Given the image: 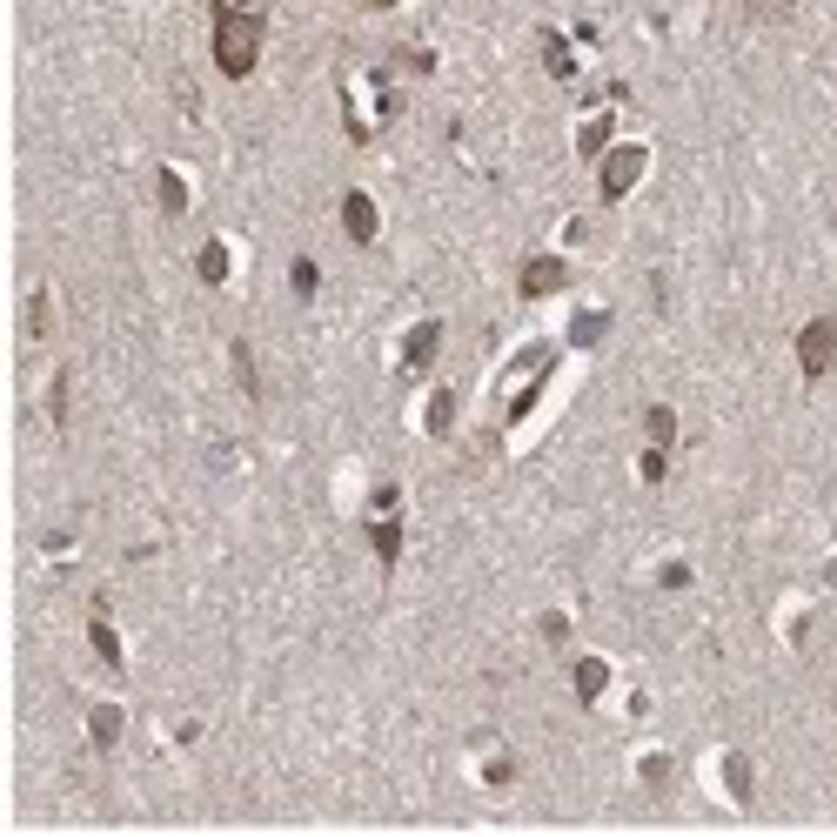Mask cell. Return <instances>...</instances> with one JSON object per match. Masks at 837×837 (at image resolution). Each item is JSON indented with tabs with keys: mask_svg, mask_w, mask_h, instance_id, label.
I'll return each instance as SVG.
<instances>
[{
	"mask_svg": "<svg viewBox=\"0 0 837 837\" xmlns=\"http://www.w3.org/2000/svg\"><path fill=\"white\" fill-rule=\"evenodd\" d=\"M255 54H262V14H248V7H221L215 14V67L228 74V81H242V74H255Z\"/></svg>",
	"mask_w": 837,
	"mask_h": 837,
	"instance_id": "1",
	"label": "cell"
},
{
	"mask_svg": "<svg viewBox=\"0 0 837 837\" xmlns=\"http://www.w3.org/2000/svg\"><path fill=\"white\" fill-rule=\"evenodd\" d=\"M797 362H804V375H824L837 362V322H831V315L804 322V335H797Z\"/></svg>",
	"mask_w": 837,
	"mask_h": 837,
	"instance_id": "2",
	"label": "cell"
},
{
	"mask_svg": "<svg viewBox=\"0 0 837 837\" xmlns=\"http://www.w3.org/2000/svg\"><path fill=\"white\" fill-rule=\"evenodd\" d=\"M643 175V148H617V155L603 161V195L617 201V195H630V181Z\"/></svg>",
	"mask_w": 837,
	"mask_h": 837,
	"instance_id": "3",
	"label": "cell"
},
{
	"mask_svg": "<svg viewBox=\"0 0 837 837\" xmlns=\"http://www.w3.org/2000/svg\"><path fill=\"white\" fill-rule=\"evenodd\" d=\"M442 349V322H416L409 329V349H402V369H429Z\"/></svg>",
	"mask_w": 837,
	"mask_h": 837,
	"instance_id": "4",
	"label": "cell"
},
{
	"mask_svg": "<svg viewBox=\"0 0 837 837\" xmlns=\"http://www.w3.org/2000/svg\"><path fill=\"white\" fill-rule=\"evenodd\" d=\"M342 228H349V242H375V201L362 188L342 195Z\"/></svg>",
	"mask_w": 837,
	"mask_h": 837,
	"instance_id": "5",
	"label": "cell"
},
{
	"mask_svg": "<svg viewBox=\"0 0 837 837\" xmlns=\"http://www.w3.org/2000/svg\"><path fill=\"white\" fill-rule=\"evenodd\" d=\"M563 288V262L556 255H536V262H523V295L536 302V295H556Z\"/></svg>",
	"mask_w": 837,
	"mask_h": 837,
	"instance_id": "6",
	"label": "cell"
},
{
	"mask_svg": "<svg viewBox=\"0 0 837 837\" xmlns=\"http://www.w3.org/2000/svg\"><path fill=\"white\" fill-rule=\"evenodd\" d=\"M603 683H610L603 657H583V663H576V697H583V704H596V697H603Z\"/></svg>",
	"mask_w": 837,
	"mask_h": 837,
	"instance_id": "7",
	"label": "cell"
},
{
	"mask_svg": "<svg viewBox=\"0 0 837 837\" xmlns=\"http://www.w3.org/2000/svg\"><path fill=\"white\" fill-rule=\"evenodd\" d=\"M88 730H94V744H114V737H121V710H114V704H94Z\"/></svg>",
	"mask_w": 837,
	"mask_h": 837,
	"instance_id": "8",
	"label": "cell"
},
{
	"mask_svg": "<svg viewBox=\"0 0 837 837\" xmlns=\"http://www.w3.org/2000/svg\"><path fill=\"white\" fill-rule=\"evenodd\" d=\"M228 355H235V375H242V389H248V396H262V375H255V349H248V342H235Z\"/></svg>",
	"mask_w": 837,
	"mask_h": 837,
	"instance_id": "9",
	"label": "cell"
},
{
	"mask_svg": "<svg viewBox=\"0 0 837 837\" xmlns=\"http://www.w3.org/2000/svg\"><path fill=\"white\" fill-rule=\"evenodd\" d=\"M603 141H610V114H596V121H583V134H576V148H583V155H603Z\"/></svg>",
	"mask_w": 837,
	"mask_h": 837,
	"instance_id": "10",
	"label": "cell"
},
{
	"mask_svg": "<svg viewBox=\"0 0 837 837\" xmlns=\"http://www.w3.org/2000/svg\"><path fill=\"white\" fill-rule=\"evenodd\" d=\"M369 536H375V556H382V563H396V550H402V529H396V516H389V523H375Z\"/></svg>",
	"mask_w": 837,
	"mask_h": 837,
	"instance_id": "11",
	"label": "cell"
},
{
	"mask_svg": "<svg viewBox=\"0 0 837 837\" xmlns=\"http://www.w3.org/2000/svg\"><path fill=\"white\" fill-rule=\"evenodd\" d=\"M161 208H168V215H181V208H188V188H181L175 168H161Z\"/></svg>",
	"mask_w": 837,
	"mask_h": 837,
	"instance_id": "12",
	"label": "cell"
},
{
	"mask_svg": "<svg viewBox=\"0 0 837 837\" xmlns=\"http://www.w3.org/2000/svg\"><path fill=\"white\" fill-rule=\"evenodd\" d=\"M195 268H201V282H221V275H228V248H221V242H208Z\"/></svg>",
	"mask_w": 837,
	"mask_h": 837,
	"instance_id": "13",
	"label": "cell"
},
{
	"mask_svg": "<svg viewBox=\"0 0 837 837\" xmlns=\"http://www.w3.org/2000/svg\"><path fill=\"white\" fill-rule=\"evenodd\" d=\"M643 429H650V442H657V449H663V442L677 436V416H670V409H663V402H657V409L643 416Z\"/></svg>",
	"mask_w": 837,
	"mask_h": 837,
	"instance_id": "14",
	"label": "cell"
},
{
	"mask_svg": "<svg viewBox=\"0 0 837 837\" xmlns=\"http://www.w3.org/2000/svg\"><path fill=\"white\" fill-rule=\"evenodd\" d=\"M88 637H94V650H101L108 663H121V637H114V623H108V617H94V630H88Z\"/></svg>",
	"mask_w": 837,
	"mask_h": 837,
	"instance_id": "15",
	"label": "cell"
},
{
	"mask_svg": "<svg viewBox=\"0 0 837 837\" xmlns=\"http://www.w3.org/2000/svg\"><path fill=\"white\" fill-rule=\"evenodd\" d=\"M543 61H550V74H570V47L556 41V34H543Z\"/></svg>",
	"mask_w": 837,
	"mask_h": 837,
	"instance_id": "16",
	"label": "cell"
},
{
	"mask_svg": "<svg viewBox=\"0 0 837 837\" xmlns=\"http://www.w3.org/2000/svg\"><path fill=\"white\" fill-rule=\"evenodd\" d=\"M603 335V315H576V342H596Z\"/></svg>",
	"mask_w": 837,
	"mask_h": 837,
	"instance_id": "17",
	"label": "cell"
},
{
	"mask_svg": "<svg viewBox=\"0 0 837 837\" xmlns=\"http://www.w3.org/2000/svg\"><path fill=\"white\" fill-rule=\"evenodd\" d=\"M449 409H456L449 396H436V402H429V429H449Z\"/></svg>",
	"mask_w": 837,
	"mask_h": 837,
	"instance_id": "18",
	"label": "cell"
},
{
	"mask_svg": "<svg viewBox=\"0 0 837 837\" xmlns=\"http://www.w3.org/2000/svg\"><path fill=\"white\" fill-rule=\"evenodd\" d=\"M295 295H315V262H295Z\"/></svg>",
	"mask_w": 837,
	"mask_h": 837,
	"instance_id": "19",
	"label": "cell"
},
{
	"mask_svg": "<svg viewBox=\"0 0 837 837\" xmlns=\"http://www.w3.org/2000/svg\"><path fill=\"white\" fill-rule=\"evenodd\" d=\"M369 7H396V0H369Z\"/></svg>",
	"mask_w": 837,
	"mask_h": 837,
	"instance_id": "20",
	"label": "cell"
}]
</instances>
